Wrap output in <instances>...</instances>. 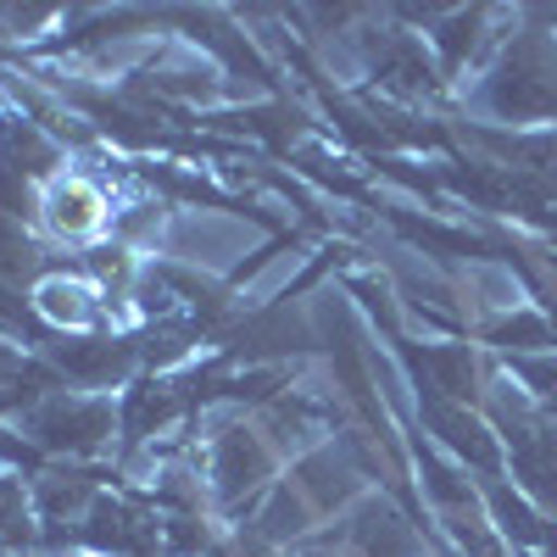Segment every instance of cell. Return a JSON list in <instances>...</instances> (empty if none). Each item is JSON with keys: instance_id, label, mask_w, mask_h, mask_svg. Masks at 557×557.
Returning <instances> with one entry per match:
<instances>
[{"instance_id": "obj_3", "label": "cell", "mask_w": 557, "mask_h": 557, "mask_svg": "<svg viewBox=\"0 0 557 557\" xmlns=\"http://www.w3.org/2000/svg\"><path fill=\"white\" fill-rule=\"evenodd\" d=\"M73 546L89 557H162V513L123 491H101L73 530Z\"/></svg>"}, {"instance_id": "obj_5", "label": "cell", "mask_w": 557, "mask_h": 557, "mask_svg": "<svg viewBox=\"0 0 557 557\" xmlns=\"http://www.w3.org/2000/svg\"><path fill=\"white\" fill-rule=\"evenodd\" d=\"M101 469H89V462H51V469H39L28 480V496H34V513H39V530H51V535H67L84 524V513L96 507L101 496Z\"/></svg>"}, {"instance_id": "obj_9", "label": "cell", "mask_w": 557, "mask_h": 557, "mask_svg": "<svg viewBox=\"0 0 557 557\" xmlns=\"http://www.w3.org/2000/svg\"><path fill=\"white\" fill-rule=\"evenodd\" d=\"M12 112V101H7V89H0V117H7Z\"/></svg>"}, {"instance_id": "obj_6", "label": "cell", "mask_w": 557, "mask_h": 557, "mask_svg": "<svg viewBox=\"0 0 557 557\" xmlns=\"http://www.w3.org/2000/svg\"><path fill=\"white\" fill-rule=\"evenodd\" d=\"M424 418H430V430H435V441L457 457V469H469V474H485V480H496L502 474V462H507V446H502V435H496V424H485L480 412H469V407H457V401H430L424 407Z\"/></svg>"}, {"instance_id": "obj_1", "label": "cell", "mask_w": 557, "mask_h": 557, "mask_svg": "<svg viewBox=\"0 0 557 557\" xmlns=\"http://www.w3.org/2000/svg\"><path fill=\"white\" fill-rule=\"evenodd\" d=\"M17 435H28L45 451H57L62 462H89V457L112 451V441L123 435V412L101 391L62 385V391H51L45 401H34L17 418Z\"/></svg>"}, {"instance_id": "obj_8", "label": "cell", "mask_w": 557, "mask_h": 557, "mask_svg": "<svg viewBox=\"0 0 557 557\" xmlns=\"http://www.w3.org/2000/svg\"><path fill=\"white\" fill-rule=\"evenodd\" d=\"M207 557H235V546H228V541H218V546H212Z\"/></svg>"}, {"instance_id": "obj_7", "label": "cell", "mask_w": 557, "mask_h": 557, "mask_svg": "<svg viewBox=\"0 0 557 557\" xmlns=\"http://www.w3.org/2000/svg\"><path fill=\"white\" fill-rule=\"evenodd\" d=\"M39 546V513L28 480L17 469H0V552H34Z\"/></svg>"}, {"instance_id": "obj_4", "label": "cell", "mask_w": 557, "mask_h": 557, "mask_svg": "<svg viewBox=\"0 0 557 557\" xmlns=\"http://www.w3.org/2000/svg\"><path fill=\"white\" fill-rule=\"evenodd\" d=\"M28 307L39 323H51V330L62 335H112V296L89 278L84 268H51V273H39L34 285H28Z\"/></svg>"}, {"instance_id": "obj_2", "label": "cell", "mask_w": 557, "mask_h": 557, "mask_svg": "<svg viewBox=\"0 0 557 557\" xmlns=\"http://www.w3.org/2000/svg\"><path fill=\"white\" fill-rule=\"evenodd\" d=\"M112 223H117V201H112L107 178L84 173V168H62L51 184H39L34 235L45 246H96Z\"/></svg>"}]
</instances>
